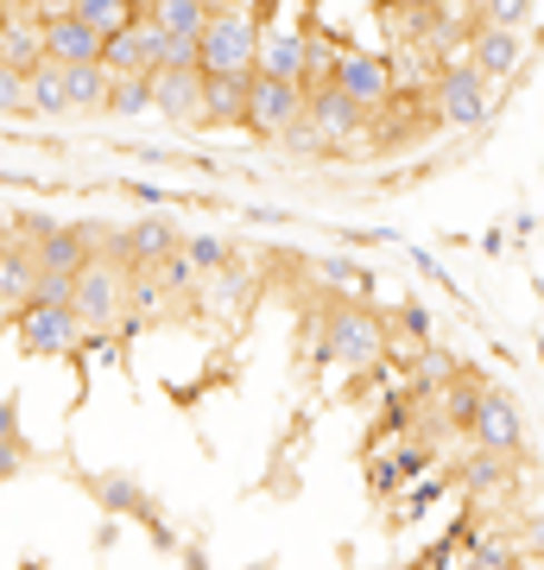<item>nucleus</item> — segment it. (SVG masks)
<instances>
[{"instance_id":"9d476101","label":"nucleus","mask_w":544,"mask_h":570,"mask_svg":"<svg viewBox=\"0 0 544 570\" xmlns=\"http://www.w3.org/2000/svg\"><path fill=\"white\" fill-rule=\"evenodd\" d=\"M336 89H343L348 102H362L367 115H380L393 96H399V82H393V63L380 51H343V70H336Z\"/></svg>"},{"instance_id":"49530a36","label":"nucleus","mask_w":544,"mask_h":570,"mask_svg":"<svg viewBox=\"0 0 544 570\" xmlns=\"http://www.w3.org/2000/svg\"><path fill=\"white\" fill-rule=\"evenodd\" d=\"M26 570H39V564H26Z\"/></svg>"},{"instance_id":"e433bc0d","label":"nucleus","mask_w":544,"mask_h":570,"mask_svg":"<svg viewBox=\"0 0 544 570\" xmlns=\"http://www.w3.org/2000/svg\"><path fill=\"white\" fill-rule=\"evenodd\" d=\"M70 298H77V279H70V273H39L32 305H70Z\"/></svg>"},{"instance_id":"f03ea898","label":"nucleus","mask_w":544,"mask_h":570,"mask_svg":"<svg viewBox=\"0 0 544 570\" xmlns=\"http://www.w3.org/2000/svg\"><path fill=\"white\" fill-rule=\"evenodd\" d=\"M494 82L475 70V63H444L437 77H431V89H424V102H431V121L437 127H456V134H475V127L494 115Z\"/></svg>"},{"instance_id":"f3484780","label":"nucleus","mask_w":544,"mask_h":570,"mask_svg":"<svg viewBox=\"0 0 544 570\" xmlns=\"http://www.w3.org/2000/svg\"><path fill=\"white\" fill-rule=\"evenodd\" d=\"M247 298H254V266H247L241 254H235L222 273H209V279H202V305L222 311V317H241Z\"/></svg>"},{"instance_id":"7ed1b4c3","label":"nucleus","mask_w":544,"mask_h":570,"mask_svg":"<svg viewBox=\"0 0 544 570\" xmlns=\"http://www.w3.org/2000/svg\"><path fill=\"white\" fill-rule=\"evenodd\" d=\"M386 355H393V330H386L380 317H374V311L355 305V298L329 305V362L348 367V374L362 381V374L386 367Z\"/></svg>"},{"instance_id":"6ab92c4d","label":"nucleus","mask_w":544,"mask_h":570,"mask_svg":"<svg viewBox=\"0 0 544 570\" xmlns=\"http://www.w3.org/2000/svg\"><path fill=\"white\" fill-rule=\"evenodd\" d=\"M216 7H228V0H152L146 13H152L171 39H202L209 20H216Z\"/></svg>"},{"instance_id":"c756f323","label":"nucleus","mask_w":544,"mask_h":570,"mask_svg":"<svg viewBox=\"0 0 544 570\" xmlns=\"http://www.w3.org/2000/svg\"><path fill=\"white\" fill-rule=\"evenodd\" d=\"M538 13V0H482L475 7V26H506V32H525Z\"/></svg>"},{"instance_id":"dca6fc26","label":"nucleus","mask_w":544,"mask_h":570,"mask_svg":"<svg viewBox=\"0 0 544 570\" xmlns=\"http://www.w3.org/2000/svg\"><path fill=\"white\" fill-rule=\"evenodd\" d=\"M32 285H39L32 247H0V317H20L32 305Z\"/></svg>"},{"instance_id":"9b49d317","label":"nucleus","mask_w":544,"mask_h":570,"mask_svg":"<svg viewBox=\"0 0 544 570\" xmlns=\"http://www.w3.org/2000/svg\"><path fill=\"white\" fill-rule=\"evenodd\" d=\"M468 63H475L494 89H506V82L525 70V32H506V26H475V39H468Z\"/></svg>"},{"instance_id":"20e7f679","label":"nucleus","mask_w":544,"mask_h":570,"mask_svg":"<svg viewBox=\"0 0 544 570\" xmlns=\"http://www.w3.org/2000/svg\"><path fill=\"white\" fill-rule=\"evenodd\" d=\"M304 121L317 134L323 159H362L367 146H374V115L362 102H348L343 89H317L310 108H304Z\"/></svg>"},{"instance_id":"412c9836","label":"nucleus","mask_w":544,"mask_h":570,"mask_svg":"<svg viewBox=\"0 0 544 570\" xmlns=\"http://www.w3.org/2000/svg\"><path fill=\"white\" fill-rule=\"evenodd\" d=\"M247 96H254V77H209V89H202V121L209 127H241Z\"/></svg>"},{"instance_id":"393cba45","label":"nucleus","mask_w":544,"mask_h":570,"mask_svg":"<svg viewBox=\"0 0 544 570\" xmlns=\"http://www.w3.org/2000/svg\"><path fill=\"white\" fill-rule=\"evenodd\" d=\"M152 108H159V89H152V77H115V89H108V108H101V115L133 121V115H152Z\"/></svg>"},{"instance_id":"c85d7f7f","label":"nucleus","mask_w":544,"mask_h":570,"mask_svg":"<svg viewBox=\"0 0 544 570\" xmlns=\"http://www.w3.org/2000/svg\"><path fill=\"white\" fill-rule=\"evenodd\" d=\"M101 63H108V77H152V70H146V51H140V32H133V26L108 39Z\"/></svg>"},{"instance_id":"6e6552de","label":"nucleus","mask_w":544,"mask_h":570,"mask_svg":"<svg viewBox=\"0 0 544 570\" xmlns=\"http://www.w3.org/2000/svg\"><path fill=\"white\" fill-rule=\"evenodd\" d=\"M468 444L475 450H494V456H520L525 444V412L506 387H487L482 406H475V425H468Z\"/></svg>"},{"instance_id":"bb28decb","label":"nucleus","mask_w":544,"mask_h":570,"mask_svg":"<svg viewBox=\"0 0 544 570\" xmlns=\"http://www.w3.org/2000/svg\"><path fill=\"white\" fill-rule=\"evenodd\" d=\"M77 20H89L101 39H115V32H127V26L140 20V7L133 0H77Z\"/></svg>"},{"instance_id":"a211bd4d","label":"nucleus","mask_w":544,"mask_h":570,"mask_svg":"<svg viewBox=\"0 0 544 570\" xmlns=\"http://www.w3.org/2000/svg\"><path fill=\"white\" fill-rule=\"evenodd\" d=\"M32 261H39V273H70V279H77L82 266L96 261V254L82 247L77 223H58V228H51V235H44L39 247H32Z\"/></svg>"},{"instance_id":"aec40b11","label":"nucleus","mask_w":544,"mask_h":570,"mask_svg":"<svg viewBox=\"0 0 544 570\" xmlns=\"http://www.w3.org/2000/svg\"><path fill=\"white\" fill-rule=\"evenodd\" d=\"M456 482H463L475 501H487V494L513 489V456H494V450H468L463 463H456Z\"/></svg>"},{"instance_id":"2f4dec72","label":"nucleus","mask_w":544,"mask_h":570,"mask_svg":"<svg viewBox=\"0 0 544 570\" xmlns=\"http://www.w3.org/2000/svg\"><path fill=\"white\" fill-rule=\"evenodd\" d=\"M418 494H405V508H399V520H424V513L437 508L449 494V475H424V482H412Z\"/></svg>"},{"instance_id":"5701e85b","label":"nucleus","mask_w":544,"mask_h":570,"mask_svg":"<svg viewBox=\"0 0 544 570\" xmlns=\"http://www.w3.org/2000/svg\"><path fill=\"white\" fill-rule=\"evenodd\" d=\"M63 89H70V108H82V115H101V108H108V89H115V77H108V63H63Z\"/></svg>"},{"instance_id":"a878e982","label":"nucleus","mask_w":544,"mask_h":570,"mask_svg":"<svg viewBox=\"0 0 544 570\" xmlns=\"http://www.w3.org/2000/svg\"><path fill=\"white\" fill-rule=\"evenodd\" d=\"M343 51L329 32H310V58H304V89L317 96V89H336V70H343Z\"/></svg>"},{"instance_id":"72a5a7b5","label":"nucleus","mask_w":544,"mask_h":570,"mask_svg":"<svg viewBox=\"0 0 544 570\" xmlns=\"http://www.w3.org/2000/svg\"><path fill=\"white\" fill-rule=\"evenodd\" d=\"M51 228H58V216H44V209H13V242L7 247H39Z\"/></svg>"},{"instance_id":"37998d69","label":"nucleus","mask_w":544,"mask_h":570,"mask_svg":"<svg viewBox=\"0 0 544 570\" xmlns=\"http://www.w3.org/2000/svg\"><path fill=\"white\" fill-rule=\"evenodd\" d=\"M13 438V400H0V444Z\"/></svg>"},{"instance_id":"58836bf2","label":"nucleus","mask_w":544,"mask_h":570,"mask_svg":"<svg viewBox=\"0 0 544 570\" xmlns=\"http://www.w3.org/2000/svg\"><path fill=\"white\" fill-rule=\"evenodd\" d=\"M20 7L32 13V20H44V26H51V20H70V13H77V0H20Z\"/></svg>"},{"instance_id":"2eb2a0df","label":"nucleus","mask_w":544,"mask_h":570,"mask_svg":"<svg viewBox=\"0 0 544 570\" xmlns=\"http://www.w3.org/2000/svg\"><path fill=\"white\" fill-rule=\"evenodd\" d=\"M101 51H108V39L89 20H77V13L44 26V58L51 63H101Z\"/></svg>"},{"instance_id":"79ce46f5","label":"nucleus","mask_w":544,"mask_h":570,"mask_svg":"<svg viewBox=\"0 0 544 570\" xmlns=\"http://www.w3.org/2000/svg\"><path fill=\"white\" fill-rule=\"evenodd\" d=\"M184 570H209V551H197V546H184Z\"/></svg>"},{"instance_id":"a18cd8bd","label":"nucleus","mask_w":544,"mask_h":570,"mask_svg":"<svg viewBox=\"0 0 544 570\" xmlns=\"http://www.w3.org/2000/svg\"><path fill=\"white\" fill-rule=\"evenodd\" d=\"M247 570H273V558H260V564H247Z\"/></svg>"},{"instance_id":"a19ab883","label":"nucleus","mask_w":544,"mask_h":570,"mask_svg":"<svg viewBox=\"0 0 544 570\" xmlns=\"http://www.w3.org/2000/svg\"><path fill=\"white\" fill-rule=\"evenodd\" d=\"M20 463H26V456H20V444L7 438V444H0V475H20Z\"/></svg>"},{"instance_id":"4468645a","label":"nucleus","mask_w":544,"mask_h":570,"mask_svg":"<svg viewBox=\"0 0 544 570\" xmlns=\"http://www.w3.org/2000/svg\"><path fill=\"white\" fill-rule=\"evenodd\" d=\"M152 89H159V115L171 127H202V89H209L202 70H159Z\"/></svg>"},{"instance_id":"423d86ee","label":"nucleus","mask_w":544,"mask_h":570,"mask_svg":"<svg viewBox=\"0 0 544 570\" xmlns=\"http://www.w3.org/2000/svg\"><path fill=\"white\" fill-rule=\"evenodd\" d=\"M304 108H310V89H298V82H273V77H254V96H247L241 127L254 134V140H285V134L304 121Z\"/></svg>"},{"instance_id":"c03bdc74","label":"nucleus","mask_w":544,"mask_h":570,"mask_svg":"<svg viewBox=\"0 0 544 570\" xmlns=\"http://www.w3.org/2000/svg\"><path fill=\"white\" fill-rule=\"evenodd\" d=\"M7 242H13V209L0 204V247H7Z\"/></svg>"},{"instance_id":"7c9ffc66","label":"nucleus","mask_w":544,"mask_h":570,"mask_svg":"<svg viewBox=\"0 0 544 570\" xmlns=\"http://www.w3.org/2000/svg\"><path fill=\"white\" fill-rule=\"evenodd\" d=\"M317 273H323V279H336V292H343V298H362V305H367V292H374V273L355 266V261H336V254L317 261Z\"/></svg>"},{"instance_id":"f8f14e48","label":"nucleus","mask_w":544,"mask_h":570,"mask_svg":"<svg viewBox=\"0 0 544 570\" xmlns=\"http://www.w3.org/2000/svg\"><path fill=\"white\" fill-rule=\"evenodd\" d=\"M0 63L20 70V77H32V70L44 63V20H32L20 0L0 7Z\"/></svg>"},{"instance_id":"473e14b6","label":"nucleus","mask_w":544,"mask_h":570,"mask_svg":"<svg viewBox=\"0 0 544 570\" xmlns=\"http://www.w3.org/2000/svg\"><path fill=\"white\" fill-rule=\"evenodd\" d=\"M298 336H304V362L310 367L329 362V311H310V317L298 324Z\"/></svg>"},{"instance_id":"0eeeda50","label":"nucleus","mask_w":544,"mask_h":570,"mask_svg":"<svg viewBox=\"0 0 544 570\" xmlns=\"http://www.w3.org/2000/svg\"><path fill=\"white\" fill-rule=\"evenodd\" d=\"M171 254H184V228L171 223V216H140L133 228H121L115 235V247H108V261H121L127 273H140V266H165Z\"/></svg>"},{"instance_id":"4be33fe9","label":"nucleus","mask_w":544,"mask_h":570,"mask_svg":"<svg viewBox=\"0 0 544 570\" xmlns=\"http://www.w3.org/2000/svg\"><path fill=\"white\" fill-rule=\"evenodd\" d=\"M26 108L39 115V121H58V115H70V89H63V63L44 58L32 77H26Z\"/></svg>"},{"instance_id":"ea45409f","label":"nucleus","mask_w":544,"mask_h":570,"mask_svg":"<svg viewBox=\"0 0 544 570\" xmlns=\"http://www.w3.org/2000/svg\"><path fill=\"white\" fill-rule=\"evenodd\" d=\"M127 190H133L140 204H152V209H165V204H184L178 190H165V184H127Z\"/></svg>"},{"instance_id":"4c0bfd02","label":"nucleus","mask_w":544,"mask_h":570,"mask_svg":"<svg viewBox=\"0 0 544 570\" xmlns=\"http://www.w3.org/2000/svg\"><path fill=\"white\" fill-rule=\"evenodd\" d=\"M399 330H412V343H431V311H424L418 305V298H405V305H399Z\"/></svg>"},{"instance_id":"cd10ccee","label":"nucleus","mask_w":544,"mask_h":570,"mask_svg":"<svg viewBox=\"0 0 544 570\" xmlns=\"http://www.w3.org/2000/svg\"><path fill=\"white\" fill-rule=\"evenodd\" d=\"M184 261L197 266L202 279H209V273H222V266L235 261V247H228V235H216V228H202V235H184Z\"/></svg>"},{"instance_id":"1a4fd4ad","label":"nucleus","mask_w":544,"mask_h":570,"mask_svg":"<svg viewBox=\"0 0 544 570\" xmlns=\"http://www.w3.org/2000/svg\"><path fill=\"white\" fill-rule=\"evenodd\" d=\"M13 330H20L26 355H77L82 348V317L70 305H26Z\"/></svg>"},{"instance_id":"b1692460","label":"nucleus","mask_w":544,"mask_h":570,"mask_svg":"<svg viewBox=\"0 0 544 570\" xmlns=\"http://www.w3.org/2000/svg\"><path fill=\"white\" fill-rule=\"evenodd\" d=\"M178 305V298H171V285L159 279V273H152V266H140V273H127V317H165V311Z\"/></svg>"},{"instance_id":"ddd939ff","label":"nucleus","mask_w":544,"mask_h":570,"mask_svg":"<svg viewBox=\"0 0 544 570\" xmlns=\"http://www.w3.org/2000/svg\"><path fill=\"white\" fill-rule=\"evenodd\" d=\"M304 58H310V26H266V39H260V77L298 82V89H304Z\"/></svg>"},{"instance_id":"f257e3e1","label":"nucleus","mask_w":544,"mask_h":570,"mask_svg":"<svg viewBox=\"0 0 544 570\" xmlns=\"http://www.w3.org/2000/svg\"><path fill=\"white\" fill-rule=\"evenodd\" d=\"M260 39L266 26L254 7L241 0L216 7V20L202 32V77H260Z\"/></svg>"},{"instance_id":"f704fd0d","label":"nucleus","mask_w":544,"mask_h":570,"mask_svg":"<svg viewBox=\"0 0 544 570\" xmlns=\"http://www.w3.org/2000/svg\"><path fill=\"white\" fill-rule=\"evenodd\" d=\"M399 489H405L399 463H393V456H374V463H367V494H374V501H393Z\"/></svg>"},{"instance_id":"39448f33","label":"nucleus","mask_w":544,"mask_h":570,"mask_svg":"<svg viewBox=\"0 0 544 570\" xmlns=\"http://www.w3.org/2000/svg\"><path fill=\"white\" fill-rule=\"evenodd\" d=\"M70 311L82 317V330H115L127 317V266L121 261H89L77 273V298H70Z\"/></svg>"},{"instance_id":"c9c22d12","label":"nucleus","mask_w":544,"mask_h":570,"mask_svg":"<svg viewBox=\"0 0 544 570\" xmlns=\"http://www.w3.org/2000/svg\"><path fill=\"white\" fill-rule=\"evenodd\" d=\"M13 115H32V108H26V77L0 63V121H13Z\"/></svg>"}]
</instances>
